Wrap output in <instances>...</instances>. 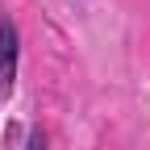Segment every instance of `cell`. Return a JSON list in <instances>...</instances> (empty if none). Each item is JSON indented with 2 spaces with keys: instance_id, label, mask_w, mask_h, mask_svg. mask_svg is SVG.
Returning a JSON list of instances; mask_svg holds the SVG:
<instances>
[{
  "instance_id": "1",
  "label": "cell",
  "mask_w": 150,
  "mask_h": 150,
  "mask_svg": "<svg viewBox=\"0 0 150 150\" xmlns=\"http://www.w3.org/2000/svg\"><path fill=\"white\" fill-rule=\"evenodd\" d=\"M17 50H21L17 25L8 21V17H0V100L13 96V83H17Z\"/></svg>"
},
{
  "instance_id": "2",
  "label": "cell",
  "mask_w": 150,
  "mask_h": 150,
  "mask_svg": "<svg viewBox=\"0 0 150 150\" xmlns=\"http://www.w3.org/2000/svg\"><path fill=\"white\" fill-rule=\"evenodd\" d=\"M25 150H46V134H42V129H29V142H25Z\"/></svg>"
}]
</instances>
